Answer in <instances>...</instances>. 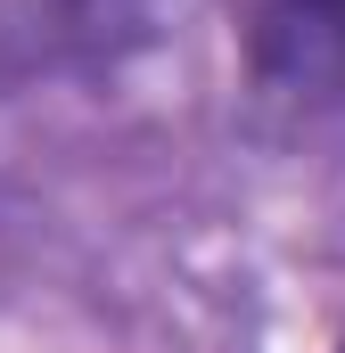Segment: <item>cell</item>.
Listing matches in <instances>:
<instances>
[{
	"label": "cell",
	"instance_id": "obj_1",
	"mask_svg": "<svg viewBox=\"0 0 345 353\" xmlns=\"http://www.w3.org/2000/svg\"><path fill=\"white\" fill-rule=\"evenodd\" d=\"M255 58L279 83L345 74V0H255Z\"/></svg>",
	"mask_w": 345,
	"mask_h": 353
},
{
	"label": "cell",
	"instance_id": "obj_2",
	"mask_svg": "<svg viewBox=\"0 0 345 353\" xmlns=\"http://www.w3.org/2000/svg\"><path fill=\"white\" fill-rule=\"evenodd\" d=\"M337 353H345V337H337Z\"/></svg>",
	"mask_w": 345,
	"mask_h": 353
}]
</instances>
